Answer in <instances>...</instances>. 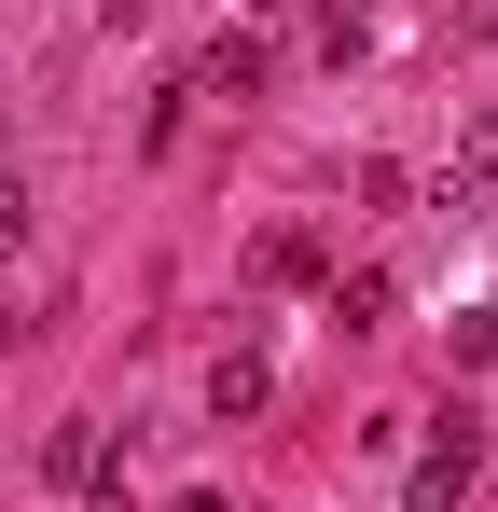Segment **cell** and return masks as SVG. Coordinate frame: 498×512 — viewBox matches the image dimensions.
Here are the masks:
<instances>
[{
  "instance_id": "4",
  "label": "cell",
  "mask_w": 498,
  "mask_h": 512,
  "mask_svg": "<svg viewBox=\"0 0 498 512\" xmlns=\"http://www.w3.org/2000/svg\"><path fill=\"white\" fill-rule=\"evenodd\" d=\"M208 402H222V416H263V360H249V346L222 360V374H208Z\"/></svg>"
},
{
  "instance_id": "5",
  "label": "cell",
  "mask_w": 498,
  "mask_h": 512,
  "mask_svg": "<svg viewBox=\"0 0 498 512\" xmlns=\"http://www.w3.org/2000/svg\"><path fill=\"white\" fill-rule=\"evenodd\" d=\"M443 346H457V374H485V360H498V319H485V305H457V319H443Z\"/></svg>"
},
{
  "instance_id": "8",
  "label": "cell",
  "mask_w": 498,
  "mask_h": 512,
  "mask_svg": "<svg viewBox=\"0 0 498 512\" xmlns=\"http://www.w3.org/2000/svg\"><path fill=\"white\" fill-rule=\"evenodd\" d=\"M263 14H319V0H263Z\"/></svg>"
},
{
  "instance_id": "6",
  "label": "cell",
  "mask_w": 498,
  "mask_h": 512,
  "mask_svg": "<svg viewBox=\"0 0 498 512\" xmlns=\"http://www.w3.org/2000/svg\"><path fill=\"white\" fill-rule=\"evenodd\" d=\"M14 236H28V180L0 167V250H14Z\"/></svg>"
},
{
  "instance_id": "7",
  "label": "cell",
  "mask_w": 498,
  "mask_h": 512,
  "mask_svg": "<svg viewBox=\"0 0 498 512\" xmlns=\"http://www.w3.org/2000/svg\"><path fill=\"white\" fill-rule=\"evenodd\" d=\"M471 42H498V0H471Z\"/></svg>"
},
{
  "instance_id": "2",
  "label": "cell",
  "mask_w": 498,
  "mask_h": 512,
  "mask_svg": "<svg viewBox=\"0 0 498 512\" xmlns=\"http://www.w3.org/2000/svg\"><path fill=\"white\" fill-rule=\"evenodd\" d=\"M263 70H277V56H263L249 28H222V42L194 56V84H180V97H222V111H236V97H263Z\"/></svg>"
},
{
  "instance_id": "1",
  "label": "cell",
  "mask_w": 498,
  "mask_h": 512,
  "mask_svg": "<svg viewBox=\"0 0 498 512\" xmlns=\"http://www.w3.org/2000/svg\"><path fill=\"white\" fill-rule=\"evenodd\" d=\"M471 471H485V416L457 402V416L429 429V457H415V512H457V499H471Z\"/></svg>"
},
{
  "instance_id": "3",
  "label": "cell",
  "mask_w": 498,
  "mask_h": 512,
  "mask_svg": "<svg viewBox=\"0 0 498 512\" xmlns=\"http://www.w3.org/2000/svg\"><path fill=\"white\" fill-rule=\"evenodd\" d=\"M97 471H111V443H97V429H42V485H97Z\"/></svg>"
}]
</instances>
